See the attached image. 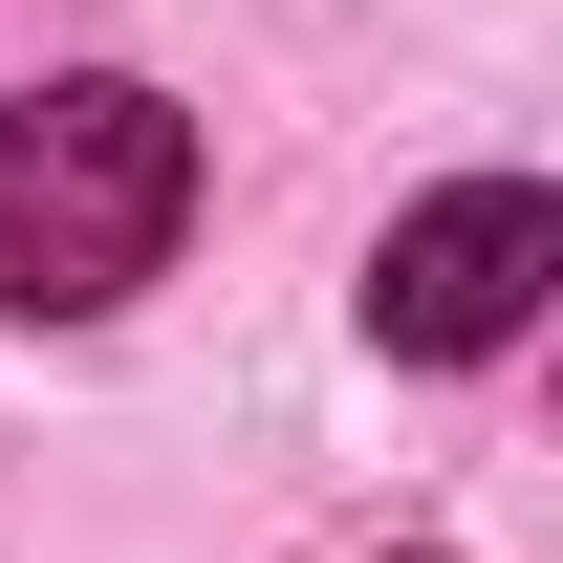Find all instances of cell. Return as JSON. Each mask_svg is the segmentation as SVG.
Wrapping results in <instances>:
<instances>
[{
  "instance_id": "6da1fadb",
  "label": "cell",
  "mask_w": 563,
  "mask_h": 563,
  "mask_svg": "<svg viewBox=\"0 0 563 563\" xmlns=\"http://www.w3.org/2000/svg\"><path fill=\"white\" fill-rule=\"evenodd\" d=\"M174 217H196V109L131 66H66L0 109V303L22 325H87V303H131L174 261Z\"/></svg>"
},
{
  "instance_id": "7a4b0ae2",
  "label": "cell",
  "mask_w": 563,
  "mask_h": 563,
  "mask_svg": "<svg viewBox=\"0 0 563 563\" xmlns=\"http://www.w3.org/2000/svg\"><path fill=\"white\" fill-rule=\"evenodd\" d=\"M542 282H563V196L542 174H455V196H412L368 239V347L390 368H477V347L542 325Z\"/></svg>"
}]
</instances>
